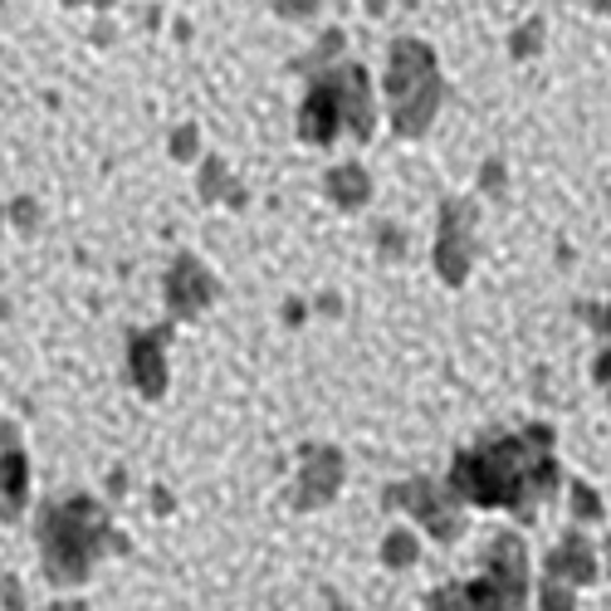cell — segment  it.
<instances>
[{
  "instance_id": "obj_12",
  "label": "cell",
  "mask_w": 611,
  "mask_h": 611,
  "mask_svg": "<svg viewBox=\"0 0 611 611\" xmlns=\"http://www.w3.org/2000/svg\"><path fill=\"white\" fill-rule=\"evenodd\" d=\"M602 513H607V504H602V494H597L592 484H572V519L597 523Z\"/></svg>"
},
{
  "instance_id": "obj_4",
  "label": "cell",
  "mask_w": 611,
  "mask_h": 611,
  "mask_svg": "<svg viewBox=\"0 0 611 611\" xmlns=\"http://www.w3.org/2000/svg\"><path fill=\"white\" fill-rule=\"evenodd\" d=\"M348 460L338 445H303L299 450V489H293V509H323L338 499Z\"/></svg>"
},
{
  "instance_id": "obj_9",
  "label": "cell",
  "mask_w": 611,
  "mask_h": 611,
  "mask_svg": "<svg viewBox=\"0 0 611 611\" xmlns=\"http://www.w3.org/2000/svg\"><path fill=\"white\" fill-rule=\"evenodd\" d=\"M421 558V533L415 529H407V523H397V529H387V538H382V562L387 568H411V562Z\"/></svg>"
},
{
  "instance_id": "obj_10",
  "label": "cell",
  "mask_w": 611,
  "mask_h": 611,
  "mask_svg": "<svg viewBox=\"0 0 611 611\" xmlns=\"http://www.w3.org/2000/svg\"><path fill=\"white\" fill-rule=\"evenodd\" d=\"M558 484H562V470H558L553 450H548V455H533V464H529V494L548 504V499L558 494Z\"/></svg>"
},
{
  "instance_id": "obj_14",
  "label": "cell",
  "mask_w": 611,
  "mask_h": 611,
  "mask_svg": "<svg viewBox=\"0 0 611 611\" xmlns=\"http://www.w3.org/2000/svg\"><path fill=\"white\" fill-rule=\"evenodd\" d=\"M333 191L342 196V201H362V177H333Z\"/></svg>"
},
{
  "instance_id": "obj_2",
  "label": "cell",
  "mask_w": 611,
  "mask_h": 611,
  "mask_svg": "<svg viewBox=\"0 0 611 611\" xmlns=\"http://www.w3.org/2000/svg\"><path fill=\"white\" fill-rule=\"evenodd\" d=\"M40 553H44V578L54 587H79L93 572L103 548H113L108 513L89 494H73L64 504H49L40 513Z\"/></svg>"
},
{
  "instance_id": "obj_3",
  "label": "cell",
  "mask_w": 611,
  "mask_h": 611,
  "mask_svg": "<svg viewBox=\"0 0 611 611\" xmlns=\"http://www.w3.org/2000/svg\"><path fill=\"white\" fill-rule=\"evenodd\" d=\"M382 509H407L415 523H425V533L435 543H455L464 533L460 523V499L450 494V484H431V480H401L382 494Z\"/></svg>"
},
{
  "instance_id": "obj_15",
  "label": "cell",
  "mask_w": 611,
  "mask_h": 611,
  "mask_svg": "<svg viewBox=\"0 0 611 611\" xmlns=\"http://www.w3.org/2000/svg\"><path fill=\"white\" fill-rule=\"evenodd\" d=\"M6 611H24V587L16 572H6Z\"/></svg>"
},
{
  "instance_id": "obj_7",
  "label": "cell",
  "mask_w": 611,
  "mask_h": 611,
  "mask_svg": "<svg viewBox=\"0 0 611 611\" xmlns=\"http://www.w3.org/2000/svg\"><path fill=\"white\" fill-rule=\"evenodd\" d=\"M132 382L147 401L167 397V358H162V338H138L132 342Z\"/></svg>"
},
{
  "instance_id": "obj_1",
  "label": "cell",
  "mask_w": 611,
  "mask_h": 611,
  "mask_svg": "<svg viewBox=\"0 0 611 611\" xmlns=\"http://www.w3.org/2000/svg\"><path fill=\"white\" fill-rule=\"evenodd\" d=\"M533 455H548V450H533L529 435H504L489 440V445L460 450L450 460V494L460 504L474 509H529V464Z\"/></svg>"
},
{
  "instance_id": "obj_11",
  "label": "cell",
  "mask_w": 611,
  "mask_h": 611,
  "mask_svg": "<svg viewBox=\"0 0 611 611\" xmlns=\"http://www.w3.org/2000/svg\"><path fill=\"white\" fill-rule=\"evenodd\" d=\"M538 611H578V587L562 578L538 582Z\"/></svg>"
},
{
  "instance_id": "obj_6",
  "label": "cell",
  "mask_w": 611,
  "mask_h": 611,
  "mask_svg": "<svg viewBox=\"0 0 611 611\" xmlns=\"http://www.w3.org/2000/svg\"><path fill=\"white\" fill-rule=\"evenodd\" d=\"M543 578H562L572 587H592L597 578H602V558H597V548L582 538V529H572L553 553L543 558Z\"/></svg>"
},
{
  "instance_id": "obj_13",
  "label": "cell",
  "mask_w": 611,
  "mask_h": 611,
  "mask_svg": "<svg viewBox=\"0 0 611 611\" xmlns=\"http://www.w3.org/2000/svg\"><path fill=\"white\" fill-rule=\"evenodd\" d=\"M425 611H474V607H470V592H464V587H440V592H431Z\"/></svg>"
},
{
  "instance_id": "obj_18",
  "label": "cell",
  "mask_w": 611,
  "mask_h": 611,
  "mask_svg": "<svg viewBox=\"0 0 611 611\" xmlns=\"http://www.w3.org/2000/svg\"><path fill=\"white\" fill-rule=\"evenodd\" d=\"M607 553H611V538H607Z\"/></svg>"
},
{
  "instance_id": "obj_8",
  "label": "cell",
  "mask_w": 611,
  "mask_h": 611,
  "mask_svg": "<svg viewBox=\"0 0 611 611\" xmlns=\"http://www.w3.org/2000/svg\"><path fill=\"white\" fill-rule=\"evenodd\" d=\"M24 499H30V460L20 450V431L6 425V519L10 523L24 513Z\"/></svg>"
},
{
  "instance_id": "obj_5",
  "label": "cell",
  "mask_w": 611,
  "mask_h": 611,
  "mask_svg": "<svg viewBox=\"0 0 611 611\" xmlns=\"http://www.w3.org/2000/svg\"><path fill=\"white\" fill-rule=\"evenodd\" d=\"M484 578H494L513 602L529 597V548H523L519 533H499L484 553Z\"/></svg>"
},
{
  "instance_id": "obj_17",
  "label": "cell",
  "mask_w": 611,
  "mask_h": 611,
  "mask_svg": "<svg viewBox=\"0 0 611 611\" xmlns=\"http://www.w3.org/2000/svg\"><path fill=\"white\" fill-rule=\"evenodd\" d=\"M333 611H348V607H342V602H333Z\"/></svg>"
},
{
  "instance_id": "obj_16",
  "label": "cell",
  "mask_w": 611,
  "mask_h": 611,
  "mask_svg": "<svg viewBox=\"0 0 611 611\" xmlns=\"http://www.w3.org/2000/svg\"><path fill=\"white\" fill-rule=\"evenodd\" d=\"M597 382L611 387V352H602V358H597Z\"/></svg>"
}]
</instances>
